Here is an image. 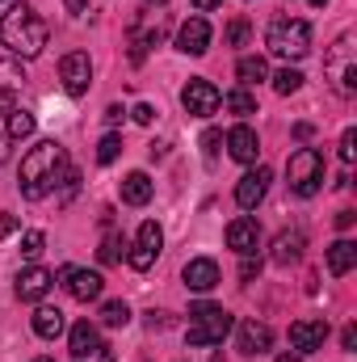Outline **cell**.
<instances>
[{"label":"cell","instance_id":"44","mask_svg":"<svg viewBox=\"0 0 357 362\" xmlns=\"http://www.w3.org/2000/svg\"><path fill=\"white\" fill-rule=\"evenodd\" d=\"M311 135H315V131H311V122H298V127H294V139H303V144H307Z\"/></svg>","mask_w":357,"mask_h":362},{"label":"cell","instance_id":"7","mask_svg":"<svg viewBox=\"0 0 357 362\" xmlns=\"http://www.w3.org/2000/svg\"><path fill=\"white\" fill-rule=\"evenodd\" d=\"M59 81H63V89L68 97H85L92 85V59L89 51H68L63 59H59Z\"/></svg>","mask_w":357,"mask_h":362},{"label":"cell","instance_id":"41","mask_svg":"<svg viewBox=\"0 0 357 362\" xmlns=\"http://www.w3.org/2000/svg\"><path fill=\"white\" fill-rule=\"evenodd\" d=\"M353 219H357V211H337V228H341V232H349Z\"/></svg>","mask_w":357,"mask_h":362},{"label":"cell","instance_id":"18","mask_svg":"<svg viewBox=\"0 0 357 362\" xmlns=\"http://www.w3.org/2000/svg\"><path fill=\"white\" fill-rule=\"evenodd\" d=\"M303 245H307V236H303L298 228H286V232L273 236V253H269V262H273V266H294V262L303 257Z\"/></svg>","mask_w":357,"mask_h":362},{"label":"cell","instance_id":"1","mask_svg":"<svg viewBox=\"0 0 357 362\" xmlns=\"http://www.w3.org/2000/svg\"><path fill=\"white\" fill-rule=\"evenodd\" d=\"M68 173V152H63V144H55V139H42L38 148H30L25 152V160H21V198L25 202H42L59 181Z\"/></svg>","mask_w":357,"mask_h":362},{"label":"cell","instance_id":"23","mask_svg":"<svg viewBox=\"0 0 357 362\" xmlns=\"http://www.w3.org/2000/svg\"><path fill=\"white\" fill-rule=\"evenodd\" d=\"M353 266H357V245L353 240H337V245L328 249V274H332V278H345Z\"/></svg>","mask_w":357,"mask_h":362},{"label":"cell","instance_id":"50","mask_svg":"<svg viewBox=\"0 0 357 362\" xmlns=\"http://www.w3.org/2000/svg\"><path fill=\"white\" fill-rule=\"evenodd\" d=\"M147 4H152V8H164V4H169V0H147Z\"/></svg>","mask_w":357,"mask_h":362},{"label":"cell","instance_id":"36","mask_svg":"<svg viewBox=\"0 0 357 362\" xmlns=\"http://www.w3.org/2000/svg\"><path fill=\"white\" fill-rule=\"evenodd\" d=\"M131 118H135V122H139V127H152V122H156V110H152V105H147V101H139V105H135V110H131Z\"/></svg>","mask_w":357,"mask_h":362},{"label":"cell","instance_id":"27","mask_svg":"<svg viewBox=\"0 0 357 362\" xmlns=\"http://www.w3.org/2000/svg\"><path fill=\"white\" fill-rule=\"evenodd\" d=\"M223 105H227V110H231L236 118H248V114H257V97H253V93L244 89V85L227 93V97H223Z\"/></svg>","mask_w":357,"mask_h":362},{"label":"cell","instance_id":"33","mask_svg":"<svg viewBox=\"0 0 357 362\" xmlns=\"http://www.w3.org/2000/svg\"><path fill=\"white\" fill-rule=\"evenodd\" d=\"M59 185H63V194H59V202L68 206V202L76 198V189H80V173H76V169H68V173H63V181H59Z\"/></svg>","mask_w":357,"mask_h":362},{"label":"cell","instance_id":"8","mask_svg":"<svg viewBox=\"0 0 357 362\" xmlns=\"http://www.w3.org/2000/svg\"><path fill=\"white\" fill-rule=\"evenodd\" d=\"M160 249H164V232H160V223H156V219H147V223L139 228V236H135V249L126 253L131 270H152V266H156V257H160Z\"/></svg>","mask_w":357,"mask_h":362},{"label":"cell","instance_id":"11","mask_svg":"<svg viewBox=\"0 0 357 362\" xmlns=\"http://www.w3.org/2000/svg\"><path fill=\"white\" fill-rule=\"evenodd\" d=\"M227 249H236L240 257H257V249H261V223L253 215L231 219L227 223Z\"/></svg>","mask_w":357,"mask_h":362},{"label":"cell","instance_id":"26","mask_svg":"<svg viewBox=\"0 0 357 362\" xmlns=\"http://www.w3.org/2000/svg\"><path fill=\"white\" fill-rule=\"evenodd\" d=\"M25 85V68L17 64V59H0V93H8V97H17Z\"/></svg>","mask_w":357,"mask_h":362},{"label":"cell","instance_id":"31","mask_svg":"<svg viewBox=\"0 0 357 362\" xmlns=\"http://www.w3.org/2000/svg\"><path fill=\"white\" fill-rule=\"evenodd\" d=\"M122 156V139L118 135H105L101 144H97V165H114Z\"/></svg>","mask_w":357,"mask_h":362},{"label":"cell","instance_id":"20","mask_svg":"<svg viewBox=\"0 0 357 362\" xmlns=\"http://www.w3.org/2000/svg\"><path fill=\"white\" fill-rule=\"evenodd\" d=\"M63 329H68V320H63V312H59V308L42 303V308L34 312V333H38L42 341H55V337H59Z\"/></svg>","mask_w":357,"mask_h":362},{"label":"cell","instance_id":"30","mask_svg":"<svg viewBox=\"0 0 357 362\" xmlns=\"http://www.w3.org/2000/svg\"><path fill=\"white\" fill-rule=\"evenodd\" d=\"M298 85H303V72H298V68H282V72L273 76V89L282 93V97H290V93H298Z\"/></svg>","mask_w":357,"mask_h":362},{"label":"cell","instance_id":"45","mask_svg":"<svg viewBox=\"0 0 357 362\" xmlns=\"http://www.w3.org/2000/svg\"><path fill=\"white\" fill-rule=\"evenodd\" d=\"M13 114V97L8 93H0V118H8Z\"/></svg>","mask_w":357,"mask_h":362},{"label":"cell","instance_id":"13","mask_svg":"<svg viewBox=\"0 0 357 362\" xmlns=\"http://www.w3.org/2000/svg\"><path fill=\"white\" fill-rule=\"evenodd\" d=\"M328 341V320H294L290 325V346L294 354H315Z\"/></svg>","mask_w":357,"mask_h":362},{"label":"cell","instance_id":"32","mask_svg":"<svg viewBox=\"0 0 357 362\" xmlns=\"http://www.w3.org/2000/svg\"><path fill=\"white\" fill-rule=\"evenodd\" d=\"M42 249H47V236H42V232H25V236H21V257H30V262H34Z\"/></svg>","mask_w":357,"mask_h":362},{"label":"cell","instance_id":"28","mask_svg":"<svg viewBox=\"0 0 357 362\" xmlns=\"http://www.w3.org/2000/svg\"><path fill=\"white\" fill-rule=\"evenodd\" d=\"M131 320V308L122 303V299H109V303H101V325H109V329H122Z\"/></svg>","mask_w":357,"mask_h":362},{"label":"cell","instance_id":"12","mask_svg":"<svg viewBox=\"0 0 357 362\" xmlns=\"http://www.w3.org/2000/svg\"><path fill=\"white\" fill-rule=\"evenodd\" d=\"M51 286H55V274L42 270V266H25V270L17 274V282H13V291H17L21 303H38V299H47Z\"/></svg>","mask_w":357,"mask_h":362},{"label":"cell","instance_id":"48","mask_svg":"<svg viewBox=\"0 0 357 362\" xmlns=\"http://www.w3.org/2000/svg\"><path fill=\"white\" fill-rule=\"evenodd\" d=\"M8 160V139H0V165Z\"/></svg>","mask_w":357,"mask_h":362},{"label":"cell","instance_id":"43","mask_svg":"<svg viewBox=\"0 0 357 362\" xmlns=\"http://www.w3.org/2000/svg\"><path fill=\"white\" fill-rule=\"evenodd\" d=\"M105 122L118 127V122H122V105H109V110H105Z\"/></svg>","mask_w":357,"mask_h":362},{"label":"cell","instance_id":"10","mask_svg":"<svg viewBox=\"0 0 357 362\" xmlns=\"http://www.w3.org/2000/svg\"><path fill=\"white\" fill-rule=\"evenodd\" d=\"M181 105H185L193 118H210V114L223 105V93L214 89L210 81H189V85L181 89Z\"/></svg>","mask_w":357,"mask_h":362},{"label":"cell","instance_id":"42","mask_svg":"<svg viewBox=\"0 0 357 362\" xmlns=\"http://www.w3.org/2000/svg\"><path fill=\"white\" fill-rule=\"evenodd\" d=\"M341 346H345V350H353V346H357V329H353V325L341 333Z\"/></svg>","mask_w":357,"mask_h":362},{"label":"cell","instance_id":"14","mask_svg":"<svg viewBox=\"0 0 357 362\" xmlns=\"http://www.w3.org/2000/svg\"><path fill=\"white\" fill-rule=\"evenodd\" d=\"M236 341H240V354L257 358V354H265L269 346H273V329H269L265 320H244L236 329Z\"/></svg>","mask_w":357,"mask_h":362},{"label":"cell","instance_id":"19","mask_svg":"<svg viewBox=\"0 0 357 362\" xmlns=\"http://www.w3.org/2000/svg\"><path fill=\"white\" fill-rule=\"evenodd\" d=\"M185 286L198 291V295L214 291V286H219V266H214L210 257H193V262L185 266Z\"/></svg>","mask_w":357,"mask_h":362},{"label":"cell","instance_id":"15","mask_svg":"<svg viewBox=\"0 0 357 362\" xmlns=\"http://www.w3.org/2000/svg\"><path fill=\"white\" fill-rule=\"evenodd\" d=\"M206 47H210V25H206V17H189V21H181L177 51H185V55H206Z\"/></svg>","mask_w":357,"mask_h":362},{"label":"cell","instance_id":"47","mask_svg":"<svg viewBox=\"0 0 357 362\" xmlns=\"http://www.w3.org/2000/svg\"><path fill=\"white\" fill-rule=\"evenodd\" d=\"M189 4H193V8H219L223 0H189Z\"/></svg>","mask_w":357,"mask_h":362},{"label":"cell","instance_id":"37","mask_svg":"<svg viewBox=\"0 0 357 362\" xmlns=\"http://www.w3.org/2000/svg\"><path fill=\"white\" fill-rule=\"evenodd\" d=\"M219 144H223V135H219V131H206V135H202V152H206V160H214V156H219Z\"/></svg>","mask_w":357,"mask_h":362},{"label":"cell","instance_id":"16","mask_svg":"<svg viewBox=\"0 0 357 362\" xmlns=\"http://www.w3.org/2000/svg\"><path fill=\"white\" fill-rule=\"evenodd\" d=\"M227 152H231V160H240V165H257V156H261V139H257V131L253 127H231V135H227Z\"/></svg>","mask_w":357,"mask_h":362},{"label":"cell","instance_id":"35","mask_svg":"<svg viewBox=\"0 0 357 362\" xmlns=\"http://www.w3.org/2000/svg\"><path fill=\"white\" fill-rule=\"evenodd\" d=\"M244 38H248V21H244V17H236V21H231V30H227V47H244Z\"/></svg>","mask_w":357,"mask_h":362},{"label":"cell","instance_id":"53","mask_svg":"<svg viewBox=\"0 0 357 362\" xmlns=\"http://www.w3.org/2000/svg\"><path fill=\"white\" fill-rule=\"evenodd\" d=\"M34 362H51V358H34Z\"/></svg>","mask_w":357,"mask_h":362},{"label":"cell","instance_id":"25","mask_svg":"<svg viewBox=\"0 0 357 362\" xmlns=\"http://www.w3.org/2000/svg\"><path fill=\"white\" fill-rule=\"evenodd\" d=\"M236 76H240V85L248 89V85H257V81H269V64L261 55H244V59L236 64Z\"/></svg>","mask_w":357,"mask_h":362},{"label":"cell","instance_id":"22","mask_svg":"<svg viewBox=\"0 0 357 362\" xmlns=\"http://www.w3.org/2000/svg\"><path fill=\"white\" fill-rule=\"evenodd\" d=\"M122 202L126 206H147L152 202V177L147 173H126L122 177Z\"/></svg>","mask_w":357,"mask_h":362},{"label":"cell","instance_id":"52","mask_svg":"<svg viewBox=\"0 0 357 362\" xmlns=\"http://www.w3.org/2000/svg\"><path fill=\"white\" fill-rule=\"evenodd\" d=\"M210 362H227V358H223V354H214V358H210Z\"/></svg>","mask_w":357,"mask_h":362},{"label":"cell","instance_id":"39","mask_svg":"<svg viewBox=\"0 0 357 362\" xmlns=\"http://www.w3.org/2000/svg\"><path fill=\"white\" fill-rule=\"evenodd\" d=\"M169 325H173V320H169L164 312H147V329H152V333H156V329H169Z\"/></svg>","mask_w":357,"mask_h":362},{"label":"cell","instance_id":"17","mask_svg":"<svg viewBox=\"0 0 357 362\" xmlns=\"http://www.w3.org/2000/svg\"><path fill=\"white\" fill-rule=\"evenodd\" d=\"M269 181H273V173H269L265 165H257L253 173H244V177H240V185H236V202H240L244 211H253V206L265 198Z\"/></svg>","mask_w":357,"mask_h":362},{"label":"cell","instance_id":"21","mask_svg":"<svg viewBox=\"0 0 357 362\" xmlns=\"http://www.w3.org/2000/svg\"><path fill=\"white\" fill-rule=\"evenodd\" d=\"M68 346H72V354H76V358H89V354H97V350H101L97 325H89V320L72 325V333H68Z\"/></svg>","mask_w":357,"mask_h":362},{"label":"cell","instance_id":"9","mask_svg":"<svg viewBox=\"0 0 357 362\" xmlns=\"http://www.w3.org/2000/svg\"><path fill=\"white\" fill-rule=\"evenodd\" d=\"M59 282H63V291H68L76 303L101 299V286H105L97 270H80V266H63V270H59Z\"/></svg>","mask_w":357,"mask_h":362},{"label":"cell","instance_id":"4","mask_svg":"<svg viewBox=\"0 0 357 362\" xmlns=\"http://www.w3.org/2000/svg\"><path fill=\"white\" fill-rule=\"evenodd\" d=\"M231 312L219 308V303H193L189 308V329H185V341L189 346H223V337L231 333Z\"/></svg>","mask_w":357,"mask_h":362},{"label":"cell","instance_id":"5","mask_svg":"<svg viewBox=\"0 0 357 362\" xmlns=\"http://www.w3.org/2000/svg\"><path fill=\"white\" fill-rule=\"evenodd\" d=\"M324 76L332 81V89L341 97H353L357 93V47H353V34H341L328 55H324Z\"/></svg>","mask_w":357,"mask_h":362},{"label":"cell","instance_id":"38","mask_svg":"<svg viewBox=\"0 0 357 362\" xmlns=\"http://www.w3.org/2000/svg\"><path fill=\"white\" fill-rule=\"evenodd\" d=\"M257 274H261V257H244V266H240V278H244V282H253Z\"/></svg>","mask_w":357,"mask_h":362},{"label":"cell","instance_id":"49","mask_svg":"<svg viewBox=\"0 0 357 362\" xmlns=\"http://www.w3.org/2000/svg\"><path fill=\"white\" fill-rule=\"evenodd\" d=\"M277 362H303V358H298V354H282Z\"/></svg>","mask_w":357,"mask_h":362},{"label":"cell","instance_id":"51","mask_svg":"<svg viewBox=\"0 0 357 362\" xmlns=\"http://www.w3.org/2000/svg\"><path fill=\"white\" fill-rule=\"evenodd\" d=\"M307 4H315V8H324V4H328V0H307Z\"/></svg>","mask_w":357,"mask_h":362},{"label":"cell","instance_id":"46","mask_svg":"<svg viewBox=\"0 0 357 362\" xmlns=\"http://www.w3.org/2000/svg\"><path fill=\"white\" fill-rule=\"evenodd\" d=\"M63 4H68V13H85L92 0H63Z\"/></svg>","mask_w":357,"mask_h":362},{"label":"cell","instance_id":"34","mask_svg":"<svg viewBox=\"0 0 357 362\" xmlns=\"http://www.w3.org/2000/svg\"><path fill=\"white\" fill-rule=\"evenodd\" d=\"M341 160H345V165H353V160H357V131H353V127L341 135Z\"/></svg>","mask_w":357,"mask_h":362},{"label":"cell","instance_id":"2","mask_svg":"<svg viewBox=\"0 0 357 362\" xmlns=\"http://www.w3.org/2000/svg\"><path fill=\"white\" fill-rule=\"evenodd\" d=\"M47 38H51V25H47L30 4H13V8L0 17V42H4L17 59H34V55H42Z\"/></svg>","mask_w":357,"mask_h":362},{"label":"cell","instance_id":"6","mask_svg":"<svg viewBox=\"0 0 357 362\" xmlns=\"http://www.w3.org/2000/svg\"><path fill=\"white\" fill-rule=\"evenodd\" d=\"M286 177H290V194L315 198L320 185H324V156H320L315 148H298V152L286 160Z\"/></svg>","mask_w":357,"mask_h":362},{"label":"cell","instance_id":"3","mask_svg":"<svg viewBox=\"0 0 357 362\" xmlns=\"http://www.w3.org/2000/svg\"><path fill=\"white\" fill-rule=\"evenodd\" d=\"M265 47H269V55L294 64V59H303L311 51V25L303 17H277L265 30Z\"/></svg>","mask_w":357,"mask_h":362},{"label":"cell","instance_id":"24","mask_svg":"<svg viewBox=\"0 0 357 362\" xmlns=\"http://www.w3.org/2000/svg\"><path fill=\"white\" fill-rule=\"evenodd\" d=\"M30 135H34V114L13 105V114L4 118V139H8V144H21V139H30Z\"/></svg>","mask_w":357,"mask_h":362},{"label":"cell","instance_id":"29","mask_svg":"<svg viewBox=\"0 0 357 362\" xmlns=\"http://www.w3.org/2000/svg\"><path fill=\"white\" fill-rule=\"evenodd\" d=\"M122 249H126V245H122V236H118V232H109V236L101 240V249H97V257H101L105 266H118V262H122Z\"/></svg>","mask_w":357,"mask_h":362},{"label":"cell","instance_id":"40","mask_svg":"<svg viewBox=\"0 0 357 362\" xmlns=\"http://www.w3.org/2000/svg\"><path fill=\"white\" fill-rule=\"evenodd\" d=\"M17 232V215H0V240Z\"/></svg>","mask_w":357,"mask_h":362}]
</instances>
